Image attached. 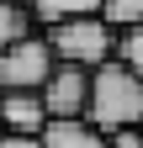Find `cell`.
Returning a JSON list of instances; mask_svg holds the SVG:
<instances>
[{
    "label": "cell",
    "instance_id": "7a4b0ae2",
    "mask_svg": "<svg viewBox=\"0 0 143 148\" xmlns=\"http://www.w3.org/2000/svg\"><path fill=\"white\" fill-rule=\"evenodd\" d=\"M43 37L53 42L58 64H80V69H101L122 58V32L106 21V16H74V21H58V27H43Z\"/></svg>",
    "mask_w": 143,
    "mask_h": 148
},
{
    "label": "cell",
    "instance_id": "52a82bcc",
    "mask_svg": "<svg viewBox=\"0 0 143 148\" xmlns=\"http://www.w3.org/2000/svg\"><path fill=\"white\" fill-rule=\"evenodd\" d=\"M32 16L37 27H58L74 16H101V0H32Z\"/></svg>",
    "mask_w": 143,
    "mask_h": 148
},
{
    "label": "cell",
    "instance_id": "9c48e42d",
    "mask_svg": "<svg viewBox=\"0 0 143 148\" xmlns=\"http://www.w3.org/2000/svg\"><path fill=\"white\" fill-rule=\"evenodd\" d=\"M101 16L117 32H138L143 27V0H101Z\"/></svg>",
    "mask_w": 143,
    "mask_h": 148
},
{
    "label": "cell",
    "instance_id": "8992f818",
    "mask_svg": "<svg viewBox=\"0 0 143 148\" xmlns=\"http://www.w3.org/2000/svg\"><path fill=\"white\" fill-rule=\"evenodd\" d=\"M43 143L48 148H111V138H106L96 122H85V116H74V122H48Z\"/></svg>",
    "mask_w": 143,
    "mask_h": 148
},
{
    "label": "cell",
    "instance_id": "5bb4252c",
    "mask_svg": "<svg viewBox=\"0 0 143 148\" xmlns=\"http://www.w3.org/2000/svg\"><path fill=\"white\" fill-rule=\"evenodd\" d=\"M21 5H32V0H21Z\"/></svg>",
    "mask_w": 143,
    "mask_h": 148
},
{
    "label": "cell",
    "instance_id": "30bf717a",
    "mask_svg": "<svg viewBox=\"0 0 143 148\" xmlns=\"http://www.w3.org/2000/svg\"><path fill=\"white\" fill-rule=\"evenodd\" d=\"M122 58L143 74V27H138V32H122Z\"/></svg>",
    "mask_w": 143,
    "mask_h": 148
},
{
    "label": "cell",
    "instance_id": "ba28073f",
    "mask_svg": "<svg viewBox=\"0 0 143 148\" xmlns=\"http://www.w3.org/2000/svg\"><path fill=\"white\" fill-rule=\"evenodd\" d=\"M32 5H21V0H0V53L16 48L21 37H32Z\"/></svg>",
    "mask_w": 143,
    "mask_h": 148
},
{
    "label": "cell",
    "instance_id": "6da1fadb",
    "mask_svg": "<svg viewBox=\"0 0 143 148\" xmlns=\"http://www.w3.org/2000/svg\"><path fill=\"white\" fill-rule=\"evenodd\" d=\"M85 122H96L101 132L143 127V74L127 58H111L90 74V111H85Z\"/></svg>",
    "mask_w": 143,
    "mask_h": 148
},
{
    "label": "cell",
    "instance_id": "277c9868",
    "mask_svg": "<svg viewBox=\"0 0 143 148\" xmlns=\"http://www.w3.org/2000/svg\"><path fill=\"white\" fill-rule=\"evenodd\" d=\"M90 74L96 69H80V64H58L43 85V101H48V116L53 122H74L90 111Z\"/></svg>",
    "mask_w": 143,
    "mask_h": 148
},
{
    "label": "cell",
    "instance_id": "3957f363",
    "mask_svg": "<svg viewBox=\"0 0 143 148\" xmlns=\"http://www.w3.org/2000/svg\"><path fill=\"white\" fill-rule=\"evenodd\" d=\"M53 69H58V53L48 37H21L16 48L0 53V90H43Z\"/></svg>",
    "mask_w": 143,
    "mask_h": 148
},
{
    "label": "cell",
    "instance_id": "7c38bea8",
    "mask_svg": "<svg viewBox=\"0 0 143 148\" xmlns=\"http://www.w3.org/2000/svg\"><path fill=\"white\" fill-rule=\"evenodd\" d=\"M0 148H48L43 138H27V132H0Z\"/></svg>",
    "mask_w": 143,
    "mask_h": 148
},
{
    "label": "cell",
    "instance_id": "8fae6325",
    "mask_svg": "<svg viewBox=\"0 0 143 148\" xmlns=\"http://www.w3.org/2000/svg\"><path fill=\"white\" fill-rule=\"evenodd\" d=\"M106 138H111V148H143V127H117Z\"/></svg>",
    "mask_w": 143,
    "mask_h": 148
},
{
    "label": "cell",
    "instance_id": "5b68a950",
    "mask_svg": "<svg viewBox=\"0 0 143 148\" xmlns=\"http://www.w3.org/2000/svg\"><path fill=\"white\" fill-rule=\"evenodd\" d=\"M0 122H6V132L43 138L53 116H48V101H43V90H0Z\"/></svg>",
    "mask_w": 143,
    "mask_h": 148
},
{
    "label": "cell",
    "instance_id": "4fadbf2b",
    "mask_svg": "<svg viewBox=\"0 0 143 148\" xmlns=\"http://www.w3.org/2000/svg\"><path fill=\"white\" fill-rule=\"evenodd\" d=\"M0 132H6V122H0Z\"/></svg>",
    "mask_w": 143,
    "mask_h": 148
}]
</instances>
